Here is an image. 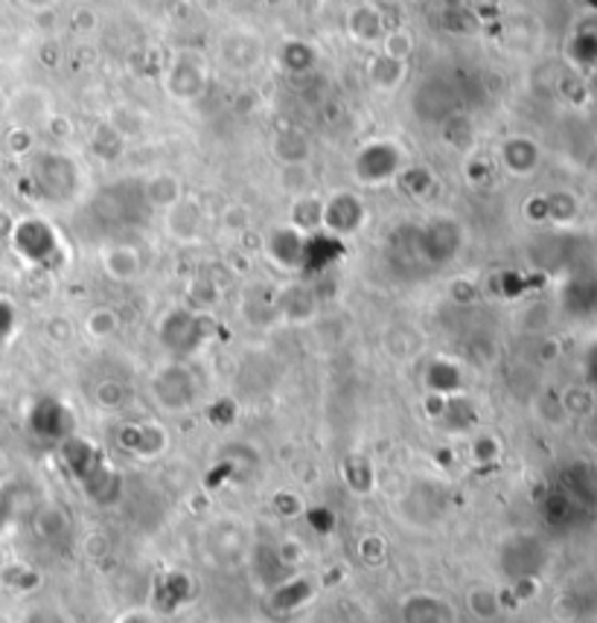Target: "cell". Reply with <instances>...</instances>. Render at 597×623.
Wrapping results in <instances>:
<instances>
[{
  "label": "cell",
  "instance_id": "obj_10",
  "mask_svg": "<svg viewBox=\"0 0 597 623\" xmlns=\"http://www.w3.org/2000/svg\"><path fill=\"white\" fill-rule=\"evenodd\" d=\"M114 327H117V318H114L112 309H96L94 315L88 318V329L94 332L96 338H105L112 336Z\"/></svg>",
  "mask_w": 597,
  "mask_h": 623
},
{
  "label": "cell",
  "instance_id": "obj_4",
  "mask_svg": "<svg viewBox=\"0 0 597 623\" xmlns=\"http://www.w3.org/2000/svg\"><path fill=\"white\" fill-rule=\"evenodd\" d=\"M367 222V204L356 192H335L333 199H324V228L321 231L335 236V240H347L353 233L362 231Z\"/></svg>",
  "mask_w": 597,
  "mask_h": 623
},
{
  "label": "cell",
  "instance_id": "obj_3",
  "mask_svg": "<svg viewBox=\"0 0 597 623\" xmlns=\"http://www.w3.org/2000/svg\"><path fill=\"white\" fill-rule=\"evenodd\" d=\"M356 178L367 187H383L394 178L402 176L406 169V152L402 146L390 144V140H374L358 149L356 155Z\"/></svg>",
  "mask_w": 597,
  "mask_h": 623
},
{
  "label": "cell",
  "instance_id": "obj_6",
  "mask_svg": "<svg viewBox=\"0 0 597 623\" xmlns=\"http://www.w3.org/2000/svg\"><path fill=\"white\" fill-rule=\"evenodd\" d=\"M265 254L274 260V265L280 268H301L303 265V254H306V236L297 233L295 228H277V231L271 233L269 242H265Z\"/></svg>",
  "mask_w": 597,
  "mask_h": 623
},
{
  "label": "cell",
  "instance_id": "obj_2",
  "mask_svg": "<svg viewBox=\"0 0 597 623\" xmlns=\"http://www.w3.org/2000/svg\"><path fill=\"white\" fill-rule=\"evenodd\" d=\"M12 245L27 263L32 265H50L59 263L62 256H67V249H64L62 236L50 222L44 219H27V222L15 224L12 231Z\"/></svg>",
  "mask_w": 597,
  "mask_h": 623
},
{
  "label": "cell",
  "instance_id": "obj_1",
  "mask_svg": "<svg viewBox=\"0 0 597 623\" xmlns=\"http://www.w3.org/2000/svg\"><path fill=\"white\" fill-rule=\"evenodd\" d=\"M76 172H80V167L67 155H39L32 160V181H35V190L41 192L39 199L56 201V204L76 199V192L82 187V176H76Z\"/></svg>",
  "mask_w": 597,
  "mask_h": 623
},
{
  "label": "cell",
  "instance_id": "obj_9",
  "mask_svg": "<svg viewBox=\"0 0 597 623\" xmlns=\"http://www.w3.org/2000/svg\"><path fill=\"white\" fill-rule=\"evenodd\" d=\"M144 196L149 204H155V208L169 210L176 201L184 199V187L172 172H158V176H151L149 181H146Z\"/></svg>",
  "mask_w": 597,
  "mask_h": 623
},
{
  "label": "cell",
  "instance_id": "obj_8",
  "mask_svg": "<svg viewBox=\"0 0 597 623\" xmlns=\"http://www.w3.org/2000/svg\"><path fill=\"white\" fill-rule=\"evenodd\" d=\"M103 268L114 281H135L140 274V254L132 245L114 242V245L103 249Z\"/></svg>",
  "mask_w": 597,
  "mask_h": 623
},
{
  "label": "cell",
  "instance_id": "obj_5",
  "mask_svg": "<svg viewBox=\"0 0 597 623\" xmlns=\"http://www.w3.org/2000/svg\"><path fill=\"white\" fill-rule=\"evenodd\" d=\"M167 231L178 245L199 242L201 231H205V210H201L199 201L190 199V196H184L181 201H176V204L167 210Z\"/></svg>",
  "mask_w": 597,
  "mask_h": 623
},
{
  "label": "cell",
  "instance_id": "obj_7",
  "mask_svg": "<svg viewBox=\"0 0 597 623\" xmlns=\"http://www.w3.org/2000/svg\"><path fill=\"white\" fill-rule=\"evenodd\" d=\"M289 228H295L303 236H312L324 228V199L321 196H295L292 210H289Z\"/></svg>",
  "mask_w": 597,
  "mask_h": 623
}]
</instances>
